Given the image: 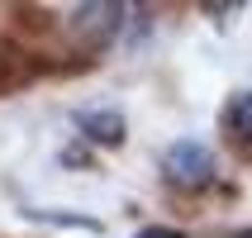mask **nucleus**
Returning <instances> with one entry per match:
<instances>
[{"instance_id":"nucleus-4","label":"nucleus","mask_w":252,"mask_h":238,"mask_svg":"<svg viewBox=\"0 0 252 238\" xmlns=\"http://www.w3.org/2000/svg\"><path fill=\"white\" fill-rule=\"evenodd\" d=\"M224 124L233 129L243 143H252V91H238V96L224 105Z\"/></svg>"},{"instance_id":"nucleus-5","label":"nucleus","mask_w":252,"mask_h":238,"mask_svg":"<svg viewBox=\"0 0 252 238\" xmlns=\"http://www.w3.org/2000/svg\"><path fill=\"white\" fill-rule=\"evenodd\" d=\"M133 238H186V234H176V229H138V234H133Z\"/></svg>"},{"instance_id":"nucleus-1","label":"nucleus","mask_w":252,"mask_h":238,"mask_svg":"<svg viewBox=\"0 0 252 238\" xmlns=\"http://www.w3.org/2000/svg\"><path fill=\"white\" fill-rule=\"evenodd\" d=\"M162 167H167V176L176 186H205V181H210V171H214V157H210L205 143L181 138V143H171V148H167Z\"/></svg>"},{"instance_id":"nucleus-2","label":"nucleus","mask_w":252,"mask_h":238,"mask_svg":"<svg viewBox=\"0 0 252 238\" xmlns=\"http://www.w3.org/2000/svg\"><path fill=\"white\" fill-rule=\"evenodd\" d=\"M119 14H124V5H105V0L100 5H76L71 10V34L86 43H105L119 34Z\"/></svg>"},{"instance_id":"nucleus-6","label":"nucleus","mask_w":252,"mask_h":238,"mask_svg":"<svg viewBox=\"0 0 252 238\" xmlns=\"http://www.w3.org/2000/svg\"><path fill=\"white\" fill-rule=\"evenodd\" d=\"M243 238H252V229H248V234H243Z\"/></svg>"},{"instance_id":"nucleus-3","label":"nucleus","mask_w":252,"mask_h":238,"mask_svg":"<svg viewBox=\"0 0 252 238\" xmlns=\"http://www.w3.org/2000/svg\"><path fill=\"white\" fill-rule=\"evenodd\" d=\"M76 129L91 143H124V114L119 110H76Z\"/></svg>"}]
</instances>
